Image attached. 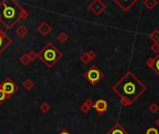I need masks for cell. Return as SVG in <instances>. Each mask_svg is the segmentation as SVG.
<instances>
[{"label": "cell", "instance_id": "1", "mask_svg": "<svg viewBox=\"0 0 159 134\" xmlns=\"http://www.w3.org/2000/svg\"><path fill=\"white\" fill-rule=\"evenodd\" d=\"M112 89L119 97L121 104L128 107L132 105L146 91L147 87L129 71L113 86Z\"/></svg>", "mask_w": 159, "mask_h": 134}, {"label": "cell", "instance_id": "2", "mask_svg": "<svg viewBox=\"0 0 159 134\" xmlns=\"http://www.w3.org/2000/svg\"><path fill=\"white\" fill-rule=\"evenodd\" d=\"M24 8L15 0H3L0 2V24L10 30L20 20V14Z\"/></svg>", "mask_w": 159, "mask_h": 134}, {"label": "cell", "instance_id": "3", "mask_svg": "<svg viewBox=\"0 0 159 134\" xmlns=\"http://www.w3.org/2000/svg\"><path fill=\"white\" fill-rule=\"evenodd\" d=\"M62 52L59 50L51 42L45 45V47L38 52V58L48 68L53 67L62 58Z\"/></svg>", "mask_w": 159, "mask_h": 134}, {"label": "cell", "instance_id": "4", "mask_svg": "<svg viewBox=\"0 0 159 134\" xmlns=\"http://www.w3.org/2000/svg\"><path fill=\"white\" fill-rule=\"evenodd\" d=\"M83 77L87 80L91 86H96L104 77V75L96 65H92L84 73Z\"/></svg>", "mask_w": 159, "mask_h": 134}, {"label": "cell", "instance_id": "5", "mask_svg": "<svg viewBox=\"0 0 159 134\" xmlns=\"http://www.w3.org/2000/svg\"><path fill=\"white\" fill-rule=\"evenodd\" d=\"M0 86H1V88L7 94V96H9V98L12 96V94L16 93L19 89V87L16 85V83L10 77L6 78L1 84H0Z\"/></svg>", "mask_w": 159, "mask_h": 134}, {"label": "cell", "instance_id": "6", "mask_svg": "<svg viewBox=\"0 0 159 134\" xmlns=\"http://www.w3.org/2000/svg\"><path fill=\"white\" fill-rule=\"evenodd\" d=\"M88 9L94 15L99 16L106 9V5L102 1H101V0H95V1L89 4Z\"/></svg>", "mask_w": 159, "mask_h": 134}, {"label": "cell", "instance_id": "7", "mask_svg": "<svg viewBox=\"0 0 159 134\" xmlns=\"http://www.w3.org/2000/svg\"><path fill=\"white\" fill-rule=\"evenodd\" d=\"M11 43H12L11 38L0 28V53L4 51L6 49H8Z\"/></svg>", "mask_w": 159, "mask_h": 134}, {"label": "cell", "instance_id": "8", "mask_svg": "<svg viewBox=\"0 0 159 134\" xmlns=\"http://www.w3.org/2000/svg\"><path fill=\"white\" fill-rule=\"evenodd\" d=\"M115 2L123 11H128L136 3H138V0H115Z\"/></svg>", "mask_w": 159, "mask_h": 134}, {"label": "cell", "instance_id": "9", "mask_svg": "<svg viewBox=\"0 0 159 134\" xmlns=\"http://www.w3.org/2000/svg\"><path fill=\"white\" fill-rule=\"evenodd\" d=\"M93 108L100 115H103L108 109V102L104 99H99L96 102H94Z\"/></svg>", "mask_w": 159, "mask_h": 134}, {"label": "cell", "instance_id": "10", "mask_svg": "<svg viewBox=\"0 0 159 134\" xmlns=\"http://www.w3.org/2000/svg\"><path fill=\"white\" fill-rule=\"evenodd\" d=\"M146 63L150 68L159 76V54H157L153 58L148 59Z\"/></svg>", "mask_w": 159, "mask_h": 134}, {"label": "cell", "instance_id": "11", "mask_svg": "<svg viewBox=\"0 0 159 134\" xmlns=\"http://www.w3.org/2000/svg\"><path fill=\"white\" fill-rule=\"evenodd\" d=\"M51 31H52V28H51V26L48 24L47 21L41 22V24L38 25V27H37V32L41 35H43V36L49 35L51 33Z\"/></svg>", "mask_w": 159, "mask_h": 134}, {"label": "cell", "instance_id": "12", "mask_svg": "<svg viewBox=\"0 0 159 134\" xmlns=\"http://www.w3.org/2000/svg\"><path fill=\"white\" fill-rule=\"evenodd\" d=\"M106 134H129L120 123H116L106 132Z\"/></svg>", "mask_w": 159, "mask_h": 134}, {"label": "cell", "instance_id": "13", "mask_svg": "<svg viewBox=\"0 0 159 134\" xmlns=\"http://www.w3.org/2000/svg\"><path fill=\"white\" fill-rule=\"evenodd\" d=\"M93 105H94L93 100H92L91 98H87V99L83 102V104L81 105L80 110H81L82 113L87 114L88 112L90 111V109H91V108L93 107Z\"/></svg>", "mask_w": 159, "mask_h": 134}, {"label": "cell", "instance_id": "14", "mask_svg": "<svg viewBox=\"0 0 159 134\" xmlns=\"http://www.w3.org/2000/svg\"><path fill=\"white\" fill-rule=\"evenodd\" d=\"M16 34H17L20 37L24 38V37L27 35V34H28V29H27L24 25H20V26H19V27L17 28Z\"/></svg>", "mask_w": 159, "mask_h": 134}, {"label": "cell", "instance_id": "15", "mask_svg": "<svg viewBox=\"0 0 159 134\" xmlns=\"http://www.w3.org/2000/svg\"><path fill=\"white\" fill-rule=\"evenodd\" d=\"M22 86H24V87L26 89V91H32V89L34 88V87H35V83H34V81L31 79V78H27V79H25L24 82H22Z\"/></svg>", "mask_w": 159, "mask_h": 134}, {"label": "cell", "instance_id": "16", "mask_svg": "<svg viewBox=\"0 0 159 134\" xmlns=\"http://www.w3.org/2000/svg\"><path fill=\"white\" fill-rule=\"evenodd\" d=\"M156 5H157L156 0H145V1H143V6L147 8L149 10H152Z\"/></svg>", "mask_w": 159, "mask_h": 134}, {"label": "cell", "instance_id": "17", "mask_svg": "<svg viewBox=\"0 0 159 134\" xmlns=\"http://www.w3.org/2000/svg\"><path fill=\"white\" fill-rule=\"evenodd\" d=\"M69 39V36H68V35L65 33V32H61L59 34V35L57 36V40L61 43V44H64L65 42H67V40Z\"/></svg>", "mask_w": 159, "mask_h": 134}, {"label": "cell", "instance_id": "18", "mask_svg": "<svg viewBox=\"0 0 159 134\" xmlns=\"http://www.w3.org/2000/svg\"><path fill=\"white\" fill-rule=\"evenodd\" d=\"M150 39L153 43H159V30H153L150 35Z\"/></svg>", "mask_w": 159, "mask_h": 134}, {"label": "cell", "instance_id": "19", "mask_svg": "<svg viewBox=\"0 0 159 134\" xmlns=\"http://www.w3.org/2000/svg\"><path fill=\"white\" fill-rule=\"evenodd\" d=\"M19 61L21 64H24V66H27L31 61H29L28 59V56H27V53H24V54H22L20 58H19Z\"/></svg>", "mask_w": 159, "mask_h": 134}, {"label": "cell", "instance_id": "20", "mask_svg": "<svg viewBox=\"0 0 159 134\" xmlns=\"http://www.w3.org/2000/svg\"><path fill=\"white\" fill-rule=\"evenodd\" d=\"M39 109L41 110L42 113L46 114V113H48V112L50 110V105L49 104V102H43V103L40 104Z\"/></svg>", "mask_w": 159, "mask_h": 134}, {"label": "cell", "instance_id": "21", "mask_svg": "<svg viewBox=\"0 0 159 134\" xmlns=\"http://www.w3.org/2000/svg\"><path fill=\"white\" fill-rule=\"evenodd\" d=\"M27 56H28L29 61L32 62V61H35V60H36V58H38V53H37L35 50H30V51L27 53Z\"/></svg>", "mask_w": 159, "mask_h": 134}, {"label": "cell", "instance_id": "22", "mask_svg": "<svg viewBox=\"0 0 159 134\" xmlns=\"http://www.w3.org/2000/svg\"><path fill=\"white\" fill-rule=\"evenodd\" d=\"M148 110L151 112L152 114H156L157 112L159 111V106H158V104H157V103L153 102V103H151V104L149 105Z\"/></svg>", "mask_w": 159, "mask_h": 134}, {"label": "cell", "instance_id": "23", "mask_svg": "<svg viewBox=\"0 0 159 134\" xmlns=\"http://www.w3.org/2000/svg\"><path fill=\"white\" fill-rule=\"evenodd\" d=\"M80 61L84 63V64H87V63H89L90 61H91V60L89 59V57H88V55H87V52L86 51V52H84L81 56H80Z\"/></svg>", "mask_w": 159, "mask_h": 134}, {"label": "cell", "instance_id": "24", "mask_svg": "<svg viewBox=\"0 0 159 134\" xmlns=\"http://www.w3.org/2000/svg\"><path fill=\"white\" fill-rule=\"evenodd\" d=\"M10 99L9 96H7V94L4 92V91L1 88V86H0V104H1L3 102H5L6 100Z\"/></svg>", "mask_w": 159, "mask_h": 134}, {"label": "cell", "instance_id": "25", "mask_svg": "<svg viewBox=\"0 0 159 134\" xmlns=\"http://www.w3.org/2000/svg\"><path fill=\"white\" fill-rule=\"evenodd\" d=\"M151 50L154 53L159 54V43H153L152 46L150 47Z\"/></svg>", "mask_w": 159, "mask_h": 134}, {"label": "cell", "instance_id": "26", "mask_svg": "<svg viewBox=\"0 0 159 134\" xmlns=\"http://www.w3.org/2000/svg\"><path fill=\"white\" fill-rule=\"evenodd\" d=\"M28 16H29L28 11H27L25 9H24L21 10L20 14V20H26V19L28 18Z\"/></svg>", "mask_w": 159, "mask_h": 134}, {"label": "cell", "instance_id": "27", "mask_svg": "<svg viewBox=\"0 0 159 134\" xmlns=\"http://www.w3.org/2000/svg\"><path fill=\"white\" fill-rule=\"evenodd\" d=\"M146 134H159V131L155 128H149L146 130Z\"/></svg>", "mask_w": 159, "mask_h": 134}, {"label": "cell", "instance_id": "28", "mask_svg": "<svg viewBox=\"0 0 159 134\" xmlns=\"http://www.w3.org/2000/svg\"><path fill=\"white\" fill-rule=\"evenodd\" d=\"M87 55H88L89 59L91 61H93V60H95L97 58V54L93 50H89V51H87Z\"/></svg>", "mask_w": 159, "mask_h": 134}, {"label": "cell", "instance_id": "29", "mask_svg": "<svg viewBox=\"0 0 159 134\" xmlns=\"http://www.w3.org/2000/svg\"><path fill=\"white\" fill-rule=\"evenodd\" d=\"M59 134H71L69 131H68V130H66V129H63V130H61Z\"/></svg>", "mask_w": 159, "mask_h": 134}, {"label": "cell", "instance_id": "30", "mask_svg": "<svg viewBox=\"0 0 159 134\" xmlns=\"http://www.w3.org/2000/svg\"><path fill=\"white\" fill-rule=\"evenodd\" d=\"M155 125H156V127H158L159 128V117L155 120Z\"/></svg>", "mask_w": 159, "mask_h": 134}, {"label": "cell", "instance_id": "31", "mask_svg": "<svg viewBox=\"0 0 159 134\" xmlns=\"http://www.w3.org/2000/svg\"><path fill=\"white\" fill-rule=\"evenodd\" d=\"M0 60H1V56H0Z\"/></svg>", "mask_w": 159, "mask_h": 134}, {"label": "cell", "instance_id": "32", "mask_svg": "<svg viewBox=\"0 0 159 134\" xmlns=\"http://www.w3.org/2000/svg\"><path fill=\"white\" fill-rule=\"evenodd\" d=\"M158 9H159V8H158Z\"/></svg>", "mask_w": 159, "mask_h": 134}]
</instances>
